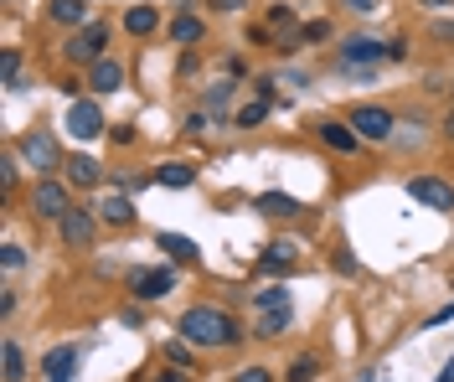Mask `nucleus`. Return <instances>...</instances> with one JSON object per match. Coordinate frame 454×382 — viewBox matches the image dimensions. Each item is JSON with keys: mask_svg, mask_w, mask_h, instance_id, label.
Wrapping results in <instances>:
<instances>
[{"mask_svg": "<svg viewBox=\"0 0 454 382\" xmlns=\"http://www.w3.org/2000/svg\"><path fill=\"white\" fill-rule=\"evenodd\" d=\"M176 331H181L197 352H227V347H238V341L248 336L243 321H232L223 305H212V300L186 305V310H181V321H176Z\"/></svg>", "mask_w": 454, "mask_h": 382, "instance_id": "f257e3e1", "label": "nucleus"}, {"mask_svg": "<svg viewBox=\"0 0 454 382\" xmlns=\"http://www.w3.org/2000/svg\"><path fill=\"white\" fill-rule=\"evenodd\" d=\"M176 285H181V274L170 264H140V269L124 274V294H129L135 305H160Z\"/></svg>", "mask_w": 454, "mask_h": 382, "instance_id": "f03ea898", "label": "nucleus"}, {"mask_svg": "<svg viewBox=\"0 0 454 382\" xmlns=\"http://www.w3.org/2000/svg\"><path fill=\"white\" fill-rule=\"evenodd\" d=\"M27 212L36 222H62L73 212V181H57V176H36L31 181V197Z\"/></svg>", "mask_w": 454, "mask_h": 382, "instance_id": "7ed1b4c3", "label": "nucleus"}, {"mask_svg": "<svg viewBox=\"0 0 454 382\" xmlns=\"http://www.w3.org/2000/svg\"><path fill=\"white\" fill-rule=\"evenodd\" d=\"M109 36H114L109 21H88V27H78L62 42V58L73 62V67H93V62L109 52Z\"/></svg>", "mask_w": 454, "mask_h": 382, "instance_id": "20e7f679", "label": "nucleus"}, {"mask_svg": "<svg viewBox=\"0 0 454 382\" xmlns=\"http://www.w3.org/2000/svg\"><path fill=\"white\" fill-rule=\"evenodd\" d=\"M346 124H351L367 145H387V140L397 135V124H403V119H397L393 109H382V104H356V109L346 114Z\"/></svg>", "mask_w": 454, "mask_h": 382, "instance_id": "39448f33", "label": "nucleus"}, {"mask_svg": "<svg viewBox=\"0 0 454 382\" xmlns=\"http://www.w3.org/2000/svg\"><path fill=\"white\" fill-rule=\"evenodd\" d=\"M403 191H408V202L428 207V212H454V181L450 176H428V171H419V176L403 181Z\"/></svg>", "mask_w": 454, "mask_h": 382, "instance_id": "423d86ee", "label": "nucleus"}, {"mask_svg": "<svg viewBox=\"0 0 454 382\" xmlns=\"http://www.w3.org/2000/svg\"><path fill=\"white\" fill-rule=\"evenodd\" d=\"M21 160H27L36 176H57L62 171V150H57L52 129H27L21 135Z\"/></svg>", "mask_w": 454, "mask_h": 382, "instance_id": "0eeeda50", "label": "nucleus"}, {"mask_svg": "<svg viewBox=\"0 0 454 382\" xmlns=\"http://www.w3.org/2000/svg\"><path fill=\"white\" fill-rule=\"evenodd\" d=\"M62 124H67V135H73V140H98V135H109V129H104V109H98V98H93V93L73 98V104H67V114H62Z\"/></svg>", "mask_w": 454, "mask_h": 382, "instance_id": "6e6552de", "label": "nucleus"}, {"mask_svg": "<svg viewBox=\"0 0 454 382\" xmlns=\"http://www.w3.org/2000/svg\"><path fill=\"white\" fill-rule=\"evenodd\" d=\"M336 62L340 67H377V62H387V36L356 31V36H346V42L336 47Z\"/></svg>", "mask_w": 454, "mask_h": 382, "instance_id": "1a4fd4ad", "label": "nucleus"}, {"mask_svg": "<svg viewBox=\"0 0 454 382\" xmlns=\"http://www.w3.org/2000/svg\"><path fill=\"white\" fill-rule=\"evenodd\" d=\"M62 248H93L98 243V207H73L62 222H57Z\"/></svg>", "mask_w": 454, "mask_h": 382, "instance_id": "9d476101", "label": "nucleus"}, {"mask_svg": "<svg viewBox=\"0 0 454 382\" xmlns=\"http://www.w3.org/2000/svg\"><path fill=\"white\" fill-rule=\"evenodd\" d=\"M83 78H88V93H93V98H109V93H119L124 83H129V67H124L119 58H109V52H104V58L93 62Z\"/></svg>", "mask_w": 454, "mask_h": 382, "instance_id": "9b49d317", "label": "nucleus"}, {"mask_svg": "<svg viewBox=\"0 0 454 382\" xmlns=\"http://www.w3.org/2000/svg\"><path fill=\"white\" fill-rule=\"evenodd\" d=\"M315 135H320L325 145L336 150V155H356V150H362V135H356V129H351L346 119H331V114H320V119H315Z\"/></svg>", "mask_w": 454, "mask_h": 382, "instance_id": "f8f14e48", "label": "nucleus"}, {"mask_svg": "<svg viewBox=\"0 0 454 382\" xmlns=\"http://www.w3.org/2000/svg\"><path fill=\"white\" fill-rule=\"evenodd\" d=\"M78 367H83V347H78V341H62L52 352H42V362H36L42 378H67V372H78Z\"/></svg>", "mask_w": 454, "mask_h": 382, "instance_id": "ddd939ff", "label": "nucleus"}, {"mask_svg": "<svg viewBox=\"0 0 454 382\" xmlns=\"http://www.w3.org/2000/svg\"><path fill=\"white\" fill-rule=\"evenodd\" d=\"M166 36L176 42V47H197V42H207V16H197V11H176L170 16V27H166Z\"/></svg>", "mask_w": 454, "mask_h": 382, "instance_id": "4468645a", "label": "nucleus"}, {"mask_svg": "<svg viewBox=\"0 0 454 382\" xmlns=\"http://www.w3.org/2000/svg\"><path fill=\"white\" fill-rule=\"evenodd\" d=\"M140 217V207L129 191H109V197H98V222H109V228H129Z\"/></svg>", "mask_w": 454, "mask_h": 382, "instance_id": "2eb2a0df", "label": "nucleus"}, {"mask_svg": "<svg viewBox=\"0 0 454 382\" xmlns=\"http://www.w3.org/2000/svg\"><path fill=\"white\" fill-rule=\"evenodd\" d=\"M119 27H124V36H155V31H160V5H150V0L129 5Z\"/></svg>", "mask_w": 454, "mask_h": 382, "instance_id": "dca6fc26", "label": "nucleus"}, {"mask_svg": "<svg viewBox=\"0 0 454 382\" xmlns=\"http://www.w3.org/2000/svg\"><path fill=\"white\" fill-rule=\"evenodd\" d=\"M62 171H67V181H73L78 191H93V186H104V166H98L93 155H67V160H62Z\"/></svg>", "mask_w": 454, "mask_h": 382, "instance_id": "f3484780", "label": "nucleus"}, {"mask_svg": "<svg viewBox=\"0 0 454 382\" xmlns=\"http://www.w3.org/2000/svg\"><path fill=\"white\" fill-rule=\"evenodd\" d=\"M155 248L170 264H201V243H192L186 233H155Z\"/></svg>", "mask_w": 454, "mask_h": 382, "instance_id": "a211bd4d", "label": "nucleus"}, {"mask_svg": "<svg viewBox=\"0 0 454 382\" xmlns=\"http://www.w3.org/2000/svg\"><path fill=\"white\" fill-rule=\"evenodd\" d=\"M47 21L78 31V27H88L93 16H88V0H47Z\"/></svg>", "mask_w": 454, "mask_h": 382, "instance_id": "6ab92c4d", "label": "nucleus"}, {"mask_svg": "<svg viewBox=\"0 0 454 382\" xmlns=\"http://www.w3.org/2000/svg\"><path fill=\"white\" fill-rule=\"evenodd\" d=\"M150 176H155V186H166V191H186V186H197V166H186V160H166V166H155Z\"/></svg>", "mask_w": 454, "mask_h": 382, "instance_id": "aec40b11", "label": "nucleus"}, {"mask_svg": "<svg viewBox=\"0 0 454 382\" xmlns=\"http://www.w3.org/2000/svg\"><path fill=\"white\" fill-rule=\"evenodd\" d=\"M254 207L263 212V217H279V222H289V217H300V212H305L300 197H289V191H263V197H254Z\"/></svg>", "mask_w": 454, "mask_h": 382, "instance_id": "412c9836", "label": "nucleus"}, {"mask_svg": "<svg viewBox=\"0 0 454 382\" xmlns=\"http://www.w3.org/2000/svg\"><path fill=\"white\" fill-rule=\"evenodd\" d=\"M294 259H300V248H294V243H263L258 269H263V274H289V269H294Z\"/></svg>", "mask_w": 454, "mask_h": 382, "instance_id": "4be33fe9", "label": "nucleus"}, {"mask_svg": "<svg viewBox=\"0 0 454 382\" xmlns=\"http://www.w3.org/2000/svg\"><path fill=\"white\" fill-rule=\"evenodd\" d=\"M289 325H294V305H284V310H263L258 325H254V336H258V341H279Z\"/></svg>", "mask_w": 454, "mask_h": 382, "instance_id": "5701e85b", "label": "nucleus"}, {"mask_svg": "<svg viewBox=\"0 0 454 382\" xmlns=\"http://www.w3.org/2000/svg\"><path fill=\"white\" fill-rule=\"evenodd\" d=\"M0 367H5V372H0L5 382H27V352H21V341H16V336H5V341H0Z\"/></svg>", "mask_w": 454, "mask_h": 382, "instance_id": "b1692460", "label": "nucleus"}, {"mask_svg": "<svg viewBox=\"0 0 454 382\" xmlns=\"http://www.w3.org/2000/svg\"><path fill=\"white\" fill-rule=\"evenodd\" d=\"M320 372H325V356L320 352H300L289 367H284V382H315Z\"/></svg>", "mask_w": 454, "mask_h": 382, "instance_id": "393cba45", "label": "nucleus"}, {"mask_svg": "<svg viewBox=\"0 0 454 382\" xmlns=\"http://www.w3.org/2000/svg\"><path fill=\"white\" fill-rule=\"evenodd\" d=\"M269 114H274V104H269V98H248V104H238V109H232V124H238V129H258Z\"/></svg>", "mask_w": 454, "mask_h": 382, "instance_id": "a878e982", "label": "nucleus"}, {"mask_svg": "<svg viewBox=\"0 0 454 382\" xmlns=\"http://www.w3.org/2000/svg\"><path fill=\"white\" fill-rule=\"evenodd\" d=\"M160 356H166L170 367H181V372H192V367H197V347H192L186 336H176V341H166V347H160Z\"/></svg>", "mask_w": 454, "mask_h": 382, "instance_id": "bb28decb", "label": "nucleus"}, {"mask_svg": "<svg viewBox=\"0 0 454 382\" xmlns=\"http://www.w3.org/2000/svg\"><path fill=\"white\" fill-rule=\"evenodd\" d=\"M284 305H294L284 285H263V290H254V310L258 316H263V310H284Z\"/></svg>", "mask_w": 454, "mask_h": 382, "instance_id": "cd10ccee", "label": "nucleus"}, {"mask_svg": "<svg viewBox=\"0 0 454 382\" xmlns=\"http://www.w3.org/2000/svg\"><path fill=\"white\" fill-rule=\"evenodd\" d=\"M232 98H238V78H217V83L207 89V98H201V104H207V109L217 114V109H227Z\"/></svg>", "mask_w": 454, "mask_h": 382, "instance_id": "c85d7f7f", "label": "nucleus"}, {"mask_svg": "<svg viewBox=\"0 0 454 382\" xmlns=\"http://www.w3.org/2000/svg\"><path fill=\"white\" fill-rule=\"evenodd\" d=\"M0 83H5L11 93L21 89V52H16V47H5V52H0Z\"/></svg>", "mask_w": 454, "mask_h": 382, "instance_id": "c756f323", "label": "nucleus"}, {"mask_svg": "<svg viewBox=\"0 0 454 382\" xmlns=\"http://www.w3.org/2000/svg\"><path fill=\"white\" fill-rule=\"evenodd\" d=\"M300 42H305V47H320V42H331V21H325V16H315V21H300Z\"/></svg>", "mask_w": 454, "mask_h": 382, "instance_id": "7c9ffc66", "label": "nucleus"}, {"mask_svg": "<svg viewBox=\"0 0 454 382\" xmlns=\"http://www.w3.org/2000/svg\"><path fill=\"white\" fill-rule=\"evenodd\" d=\"M181 129H186L192 140H197V135H207V129H212V109H207V104H201V109H192V114L181 119Z\"/></svg>", "mask_w": 454, "mask_h": 382, "instance_id": "2f4dec72", "label": "nucleus"}, {"mask_svg": "<svg viewBox=\"0 0 454 382\" xmlns=\"http://www.w3.org/2000/svg\"><path fill=\"white\" fill-rule=\"evenodd\" d=\"M269 27H274V31H300V16H294V5H274V11H269Z\"/></svg>", "mask_w": 454, "mask_h": 382, "instance_id": "473e14b6", "label": "nucleus"}, {"mask_svg": "<svg viewBox=\"0 0 454 382\" xmlns=\"http://www.w3.org/2000/svg\"><path fill=\"white\" fill-rule=\"evenodd\" d=\"M0 269H5V274L27 269V248H21V243H5V248H0Z\"/></svg>", "mask_w": 454, "mask_h": 382, "instance_id": "72a5a7b5", "label": "nucleus"}, {"mask_svg": "<svg viewBox=\"0 0 454 382\" xmlns=\"http://www.w3.org/2000/svg\"><path fill=\"white\" fill-rule=\"evenodd\" d=\"M254 98H269V104H284V98H279V78H254Z\"/></svg>", "mask_w": 454, "mask_h": 382, "instance_id": "f704fd0d", "label": "nucleus"}, {"mask_svg": "<svg viewBox=\"0 0 454 382\" xmlns=\"http://www.w3.org/2000/svg\"><path fill=\"white\" fill-rule=\"evenodd\" d=\"M331 264H336V274H362V264H356V253H351V248H336V253H331Z\"/></svg>", "mask_w": 454, "mask_h": 382, "instance_id": "c9c22d12", "label": "nucleus"}, {"mask_svg": "<svg viewBox=\"0 0 454 382\" xmlns=\"http://www.w3.org/2000/svg\"><path fill=\"white\" fill-rule=\"evenodd\" d=\"M16 166H27V160H0V186H5V197L16 191V176H21Z\"/></svg>", "mask_w": 454, "mask_h": 382, "instance_id": "e433bc0d", "label": "nucleus"}, {"mask_svg": "<svg viewBox=\"0 0 454 382\" xmlns=\"http://www.w3.org/2000/svg\"><path fill=\"white\" fill-rule=\"evenodd\" d=\"M243 5H248V0H207V11H212V16H238Z\"/></svg>", "mask_w": 454, "mask_h": 382, "instance_id": "4c0bfd02", "label": "nucleus"}, {"mask_svg": "<svg viewBox=\"0 0 454 382\" xmlns=\"http://www.w3.org/2000/svg\"><path fill=\"white\" fill-rule=\"evenodd\" d=\"M450 321H454V300H450V305H439V310L428 316V321H424V331H439V325H450Z\"/></svg>", "mask_w": 454, "mask_h": 382, "instance_id": "58836bf2", "label": "nucleus"}, {"mask_svg": "<svg viewBox=\"0 0 454 382\" xmlns=\"http://www.w3.org/2000/svg\"><path fill=\"white\" fill-rule=\"evenodd\" d=\"M227 78H248V58H243V52H227Z\"/></svg>", "mask_w": 454, "mask_h": 382, "instance_id": "ea45409f", "label": "nucleus"}, {"mask_svg": "<svg viewBox=\"0 0 454 382\" xmlns=\"http://www.w3.org/2000/svg\"><path fill=\"white\" fill-rule=\"evenodd\" d=\"M387 62H408V36H387Z\"/></svg>", "mask_w": 454, "mask_h": 382, "instance_id": "a19ab883", "label": "nucleus"}, {"mask_svg": "<svg viewBox=\"0 0 454 382\" xmlns=\"http://www.w3.org/2000/svg\"><path fill=\"white\" fill-rule=\"evenodd\" d=\"M279 83H289V89H310V73H300V67H289V73H279Z\"/></svg>", "mask_w": 454, "mask_h": 382, "instance_id": "79ce46f5", "label": "nucleus"}, {"mask_svg": "<svg viewBox=\"0 0 454 382\" xmlns=\"http://www.w3.org/2000/svg\"><path fill=\"white\" fill-rule=\"evenodd\" d=\"M238 382H274V372H269V367H243Z\"/></svg>", "mask_w": 454, "mask_h": 382, "instance_id": "37998d69", "label": "nucleus"}, {"mask_svg": "<svg viewBox=\"0 0 454 382\" xmlns=\"http://www.w3.org/2000/svg\"><path fill=\"white\" fill-rule=\"evenodd\" d=\"M109 140H114V145H135V129H129V124H114Z\"/></svg>", "mask_w": 454, "mask_h": 382, "instance_id": "c03bdc74", "label": "nucleus"}, {"mask_svg": "<svg viewBox=\"0 0 454 382\" xmlns=\"http://www.w3.org/2000/svg\"><path fill=\"white\" fill-rule=\"evenodd\" d=\"M340 5H346V11H356V16H372L382 0H340Z\"/></svg>", "mask_w": 454, "mask_h": 382, "instance_id": "a18cd8bd", "label": "nucleus"}, {"mask_svg": "<svg viewBox=\"0 0 454 382\" xmlns=\"http://www.w3.org/2000/svg\"><path fill=\"white\" fill-rule=\"evenodd\" d=\"M434 42H450L454 47V21H434Z\"/></svg>", "mask_w": 454, "mask_h": 382, "instance_id": "49530a36", "label": "nucleus"}, {"mask_svg": "<svg viewBox=\"0 0 454 382\" xmlns=\"http://www.w3.org/2000/svg\"><path fill=\"white\" fill-rule=\"evenodd\" d=\"M11 316H16V294L5 290V294H0V321H11Z\"/></svg>", "mask_w": 454, "mask_h": 382, "instance_id": "de8ad7c7", "label": "nucleus"}, {"mask_svg": "<svg viewBox=\"0 0 454 382\" xmlns=\"http://www.w3.org/2000/svg\"><path fill=\"white\" fill-rule=\"evenodd\" d=\"M424 11H454V0H419Z\"/></svg>", "mask_w": 454, "mask_h": 382, "instance_id": "09e8293b", "label": "nucleus"}, {"mask_svg": "<svg viewBox=\"0 0 454 382\" xmlns=\"http://www.w3.org/2000/svg\"><path fill=\"white\" fill-rule=\"evenodd\" d=\"M439 135H444V140H450V145H454V114L444 119V124H439Z\"/></svg>", "mask_w": 454, "mask_h": 382, "instance_id": "8fccbe9b", "label": "nucleus"}, {"mask_svg": "<svg viewBox=\"0 0 454 382\" xmlns=\"http://www.w3.org/2000/svg\"><path fill=\"white\" fill-rule=\"evenodd\" d=\"M155 382H186V378H181V367H170V372H160Z\"/></svg>", "mask_w": 454, "mask_h": 382, "instance_id": "3c124183", "label": "nucleus"}, {"mask_svg": "<svg viewBox=\"0 0 454 382\" xmlns=\"http://www.w3.org/2000/svg\"><path fill=\"white\" fill-rule=\"evenodd\" d=\"M434 382H454V356H450V362H444V372H439V378H434Z\"/></svg>", "mask_w": 454, "mask_h": 382, "instance_id": "603ef678", "label": "nucleus"}, {"mask_svg": "<svg viewBox=\"0 0 454 382\" xmlns=\"http://www.w3.org/2000/svg\"><path fill=\"white\" fill-rule=\"evenodd\" d=\"M47 382H78V372H67V378H47Z\"/></svg>", "mask_w": 454, "mask_h": 382, "instance_id": "864d4df0", "label": "nucleus"}]
</instances>
